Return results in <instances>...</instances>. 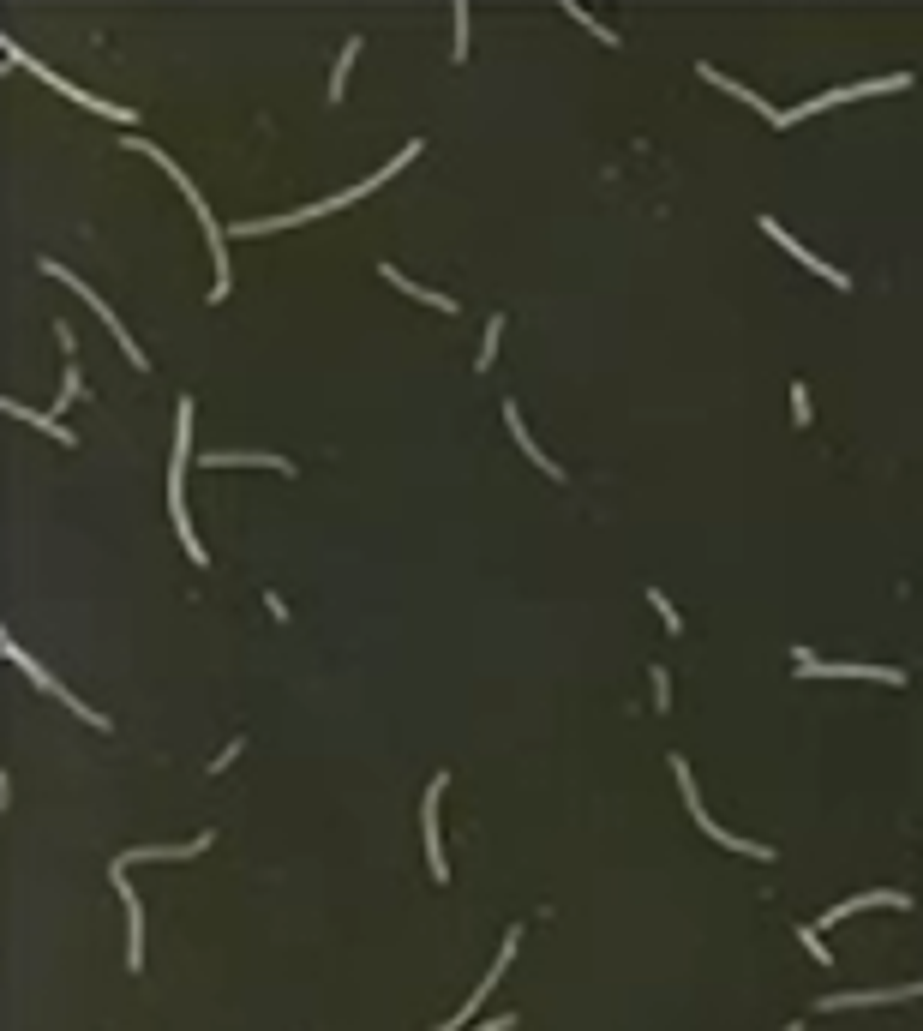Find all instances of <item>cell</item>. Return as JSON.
<instances>
[{
	"instance_id": "1",
	"label": "cell",
	"mask_w": 923,
	"mask_h": 1031,
	"mask_svg": "<svg viewBox=\"0 0 923 1031\" xmlns=\"http://www.w3.org/2000/svg\"><path fill=\"white\" fill-rule=\"evenodd\" d=\"M186 456H192V402H180V432H174V468H168V504H174V528H180V546L192 564H204L210 552L198 546L192 522H186Z\"/></svg>"
},
{
	"instance_id": "2",
	"label": "cell",
	"mask_w": 923,
	"mask_h": 1031,
	"mask_svg": "<svg viewBox=\"0 0 923 1031\" xmlns=\"http://www.w3.org/2000/svg\"><path fill=\"white\" fill-rule=\"evenodd\" d=\"M6 60H12V66H24V72H36V78H42L48 90H60V96H72V102H84V108H90V114H102V120H120V126H126V120H138L132 108H120V102H102V96H90V90H78V84H66L60 72H48L42 60H30V54H24L18 42H6Z\"/></svg>"
},
{
	"instance_id": "3",
	"label": "cell",
	"mask_w": 923,
	"mask_h": 1031,
	"mask_svg": "<svg viewBox=\"0 0 923 1031\" xmlns=\"http://www.w3.org/2000/svg\"><path fill=\"white\" fill-rule=\"evenodd\" d=\"M672 774H678V792H684V804H690V816L702 822V834L714 840V846H732V852H750V858H774V846H762V840H738V834H726V828H714V816L702 810V792H696V774H690V762H672Z\"/></svg>"
},
{
	"instance_id": "4",
	"label": "cell",
	"mask_w": 923,
	"mask_h": 1031,
	"mask_svg": "<svg viewBox=\"0 0 923 1031\" xmlns=\"http://www.w3.org/2000/svg\"><path fill=\"white\" fill-rule=\"evenodd\" d=\"M0 648H6V660H12V666H24V672L36 678V690H42V696H60V702L72 708V714H84V720H90L96 732H108V720H102V714H90V702H78V696H66V684H54V678H48V672H42V666L30 660V648H18L12 636H0Z\"/></svg>"
},
{
	"instance_id": "5",
	"label": "cell",
	"mask_w": 923,
	"mask_h": 1031,
	"mask_svg": "<svg viewBox=\"0 0 923 1031\" xmlns=\"http://www.w3.org/2000/svg\"><path fill=\"white\" fill-rule=\"evenodd\" d=\"M798 672L810 678H870V684H900L894 666H852V660H810V648H798Z\"/></svg>"
},
{
	"instance_id": "6",
	"label": "cell",
	"mask_w": 923,
	"mask_h": 1031,
	"mask_svg": "<svg viewBox=\"0 0 923 1031\" xmlns=\"http://www.w3.org/2000/svg\"><path fill=\"white\" fill-rule=\"evenodd\" d=\"M762 234H768V240H774V246H780V252H792V258H798V264H810V270H816V276H828V282H834V288H846V270H840V264H822V258H816V252H810V246H798V240H792V234H786V228H780V216H762Z\"/></svg>"
},
{
	"instance_id": "7",
	"label": "cell",
	"mask_w": 923,
	"mask_h": 1031,
	"mask_svg": "<svg viewBox=\"0 0 923 1031\" xmlns=\"http://www.w3.org/2000/svg\"><path fill=\"white\" fill-rule=\"evenodd\" d=\"M444 792H450V780L438 774V780L426 786V816H420V828H426V864H432V876H438V882L450 876V864H444V840H438V798H444Z\"/></svg>"
},
{
	"instance_id": "8",
	"label": "cell",
	"mask_w": 923,
	"mask_h": 1031,
	"mask_svg": "<svg viewBox=\"0 0 923 1031\" xmlns=\"http://www.w3.org/2000/svg\"><path fill=\"white\" fill-rule=\"evenodd\" d=\"M114 894L126 900V930H132V948H126V966L138 972V966H144V912H138V888L126 882V870H114Z\"/></svg>"
},
{
	"instance_id": "9",
	"label": "cell",
	"mask_w": 923,
	"mask_h": 1031,
	"mask_svg": "<svg viewBox=\"0 0 923 1031\" xmlns=\"http://www.w3.org/2000/svg\"><path fill=\"white\" fill-rule=\"evenodd\" d=\"M204 846H210V834H198V840H180V846H138V852L114 858V870H132V864H168V858H198Z\"/></svg>"
},
{
	"instance_id": "10",
	"label": "cell",
	"mask_w": 923,
	"mask_h": 1031,
	"mask_svg": "<svg viewBox=\"0 0 923 1031\" xmlns=\"http://www.w3.org/2000/svg\"><path fill=\"white\" fill-rule=\"evenodd\" d=\"M870 906H906L912 912V894H894V888H870V894H858V900H840L828 918H822V930L828 924H846V918H858V912H870Z\"/></svg>"
},
{
	"instance_id": "11",
	"label": "cell",
	"mask_w": 923,
	"mask_h": 1031,
	"mask_svg": "<svg viewBox=\"0 0 923 1031\" xmlns=\"http://www.w3.org/2000/svg\"><path fill=\"white\" fill-rule=\"evenodd\" d=\"M210 468H282V474H294V462L288 456H270V450H222V456H204Z\"/></svg>"
},
{
	"instance_id": "12",
	"label": "cell",
	"mask_w": 923,
	"mask_h": 1031,
	"mask_svg": "<svg viewBox=\"0 0 923 1031\" xmlns=\"http://www.w3.org/2000/svg\"><path fill=\"white\" fill-rule=\"evenodd\" d=\"M378 276H384V282H396L402 294H414V300H426L432 312H456V300H450V294H432V288H420V282H408V276H402L396 264H378Z\"/></svg>"
},
{
	"instance_id": "13",
	"label": "cell",
	"mask_w": 923,
	"mask_h": 1031,
	"mask_svg": "<svg viewBox=\"0 0 923 1031\" xmlns=\"http://www.w3.org/2000/svg\"><path fill=\"white\" fill-rule=\"evenodd\" d=\"M0 408H6V414H18V420H30V426H42V432H48L54 444H72V432H66V426H60L54 414H42V408H24V402H12V396H6Z\"/></svg>"
},
{
	"instance_id": "14",
	"label": "cell",
	"mask_w": 923,
	"mask_h": 1031,
	"mask_svg": "<svg viewBox=\"0 0 923 1031\" xmlns=\"http://www.w3.org/2000/svg\"><path fill=\"white\" fill-rule=\"evenodd\" d=\"M504 420H510V432H516V444H522V456H534V462H540L546 474H558V462L534 450V438H528V426H522V408H510V402H504Z\"/></svg>"
},
{
	"instance_id": "15",
	"label": "cell",
	"mask_w": 923,
	"mask_h": 1031,
	"mask_svg": "<svg viewBox=\"0 0 923 1031\" xmlns=\"http://www.w3.org/2000/svg\"><path fill=\"white\" fill-rule=\"evenodd\" d=\"M354 54H360V42H342V60H336V72H330V96H342V84H348V66H354Z\"/></svg>"
},
{
	"instance_id": "16",
	"label": "cell",
	"mask_w": 923,
	"mask_h": 1031,
	"mask_svg": "<svg viewBox=\"0 0 923 1031\" xmlns=\"http://www.w3.org/2000/svg\"><path fill=\"white\" fill-rule=\"evenodd\" d=\"M498 336H504V318H492V324H486V336H480V360H474V366H492V360H498Z\"/></svg>"
},
{
	"instance_id": "17",
	"label": "cell",
	"mask_w": 923,
	"mask_h": 1031,
	"mask_svg": "<svg viewBox=\"0 0 923 1031\" xmlns=\"http://www.w3.org/2000/svg\"><path fill=\"white\" fill-rule=\"evenodd\" d=\"M456 60H468V0H456Z\"/></svg>"
},
{
	"instance_id": "18",
	"label": "cell",
	"mask_w": 923,
	"mask_h": 1031,
	"mask_svg": "<svg viewBox=\"0 0 923 1031\" xmlns=\"http://www.w3.org/2000/svg\"><path fill=\"white\" fill-rule=\"evenodd\" d=\"M564 12H570V18H576V24H588V30H594V36H600V42H618V36H612V24H594V18H588V12H582V6H564Z\"/></svg>"
},
{
	"instance_id": "19",
	"label": "cell",
	"mask_w": 923,
	"mask_h": 1031,
	"mask_svg": "<svg viewBox=\"0 0 923 1031\" xmlns=\"http://www.w3.org/2000/svg\"><path fill=\"white\" fill-rule=\"evenodd\" d=\"M798 942L810 948V960H822V966H828V948H822V930H810V924H804V930H798Z\"/></svg>"
},
{
	"instance_id": "20",
	"label": "cell",
	"mask_w": 923,
	"mask_h": 1031,
	"mask_svg": "<svg viewBox=\"0 0 923 1031\" xmlns=\"http://www.w3.org/2000/svg\"><path fill=\"white\" fill-rule=\"evenodd\" d=\"M792 414H798V426H810V390L804 384H792Z\"/></svg>"
},
{
	"instance_id": "21",
	"label": "cell",
	"mask_w": 923,
	"mask_h": 1031,
	"mask_svg": "<svg viewBox=\"0 0 923 1031\" xmlns=\"http://www.w3.org/2000/svg\"><path fill=\"white\" fill-rule=\"evenodd\" d=\"M654 702H660V714L672 708V684H666V666H654Z\"/></svg>"
},
{
	"instance_id": "22",
	"label": "cell",
	"mask_w": 923,
	"mask_h": 1031,
	"mask_svg": "<svg viewBox=\"0 0 923 1031\" xmlns=\"http://www.w3.org/2000/svg\"><path fill=\"white\" fill-rule=\"evenodd\" d=\"M648 600H654V612H660V618H666V630H678V612H672V600H666V594H660V588H654V594H648Z\"/></svg>"
},
{
	"instance_id": "23",
	"label": "cell",
	"mask_w": 923,
	"mask_h": 1031,
	"mask_svg": "<svg viewBox=\"0 0 923 1031\" xmlns=\"http://www.w3.org/2000/svg\"><path fill=\"white\" fill-rule=\"evenodd\" d=\"M786 1031H798V1026H786Z\"/></svg>"
}]
</instances>
